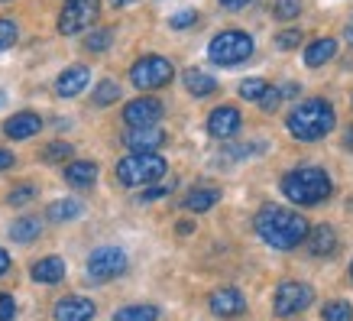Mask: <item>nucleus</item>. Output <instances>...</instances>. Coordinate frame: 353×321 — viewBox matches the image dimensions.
<instances>
[{"instance_id":"a211bd4d","label":"nucleus","mask_w":353,"mask_h":321,"mask_svg":"<svg viewBox=\"0 0 353 321\" xmlns=\"http://www.w3.org/2000/svg\"><path fill=\"white\" fill-rule=\"evenodd\" d=\"M30 276L36 279V282H43V286H55V282H62L65 279V260H59V257L36 260L32 269H30Z\"/></svg>"},{"instance_id":"a18cd8bd","label":"nucleus","mask_w":353,"mask_h":321,"mask_svg":"<svg viewBox=\"0 0 353 321\" xmlns=\"http://www.w3.org/2000/svg\"><path fill=\"white\" fill-rule=\"evenodd\" d=\"M0 104H3V91H0Z\"/></svg>"},{"instance_id":"f3484780","label":"nucleus","mask_w":353,"mask_h":321,"mask_svg":"<svg viewBox=\"0 0 353 321\" xmlns=\"http://www.w3.org/2000/svg\"><path fill=\"white\" fill-rule=\"evenodd\" d=\"M65 182L72 185V188H91L97 182V166L91 159H75L65 166Z\"/></svg>"},{"instance_id":"9d476101","label":"nucleus","mask_w":353,"mask_h":321,"mask_svg":"<svg viewBox=\"0 0 353 321\" xmlns=\"http://www.w3.org/2000/svg\"><path fill=\"white\" fill-rule=\"evenodd\" d=\"M123 120H127L130 130H139V127H159L162 120V104L156 97H137L123 107Z\"/></svg>"},{"instance_id":"0eeeda50","label":"nucleus","mask_w":353,"mask_h":321,"mask_svg":"<svg viewBox=\"0 0 353 321\" xmlns=\"http://www.w3.org/2000/svg\"><path fill=\"white\" fill-rule=\"evenodd\" d=\"M127 273V253L120 246H101L88 257V279L94 282H110Z\"/></svg>"},{"instance_id":"ddd939ff","label":"nucleus","mask_w":353,"mask_h":321,"mask_svg":"<svg viewBox=\"0 0 353 321\" xmlns=\"http://www.w3.org/2000/svg\"><path fill=\"white\" fill-rule=\"evenodd\" d=\"M162 143H165L162 127H139L123 133V146H130V153H156Z\"/></svg>"},{"instance_id":"dca6fc26","label":"nucleus","mask_w":353,"mask_h":321,"mask_svg":"<svg viewBox=\"0 0 353 321\" xmlns=\"http://www.w3.org/2000/svg\"><path fill=\"white\" fill-rule=\"evenodd\" d=\"M88 81H91V72H88L85 65H72V68H65L62 75H59L55 91H59V97H75L88 88Z\"/></svg>"},{"instance_id":"f03ea898","label":"nucleus","mask_w":353,"mask_h":321,"mask_svg":"<svg viewBox=\"0 0 353 321\" xmlns=\"http://www.w3.org/2000/svg\"><path fill=\"white\" fill-rule=\"evenodd\" d=\"M334 120H337L334 117V107L327 101L311 97V101H301V104L292 107L285 127H289L292 137L299 139H321L334 130Z\"/></svg>"},{"instance_id":"2f4dec72","label":"nucleus","mask_w":353,"mask_h":321,"mask_svg":"<svg viewBox=\"0 0 353 321\" xmlns=\"http://www.w3.org/2000/svg\"><path fill=\"white\" fill-rule=\"evenodd\" d=\"M36 198V185H17V188H10V195H7V202L10 204H26V202H32Z\"/></svg>"},{"instance_id":"a19ab883","label":"nucleus","mask_w":353,"mask_h":321,"mask_svg":"<svg viewBox=\"0 0 353 321\" xmlns=\"http://www.w3.org/2000/svg\"><path fill=\"white\" fill-rule=\"evenodd\" d=\"M7 269H10V253H7V250L0 246V276H3Z\"/></svg>"},{"instance_id":"72a5a7b5","label":"nucleus","mask_w":353,"mask_h":321,"mask_svg":"<svg viewBox=\"0 0 353 321\" xmlns=\"http://www.w3.org/2000/svg\"><path fill=\"white\" fill-rule=\"evenodd\" d=\"M299 43H301V32L299 30H285V32H279V36H276L279 49H295Z\"/></svg>"},{"instance_id":"49530a36","label":"nucleus","mask_w":353,"mask_h":321,"mask_svg":"<svg viewBox=\"0 0 353 321\" xmlns=\"http://www.w3.org/2000/svg\"><path fill=\"white\" fill-rule=\"evenodd\" d=\"M350 276H353V263H350Z\"/></svg>"},{"instance_id":"7c9ffc66","label":"nucleus","mask_w":353,"mask_h":321,"mask_svg":"<svg viewBox=\"0 0 353 321\" xmlns=\"http://www.w3.org/2000/svg\"><path fill=\"white\" fill-rule=\"evenodd\" d=\"M110 39H114V32L110 30H97V32H91V36L85 39V46L91 49V52H104V49L110 46Z\"/></svg>"},{"instance_id":"4c0bfd02","label":"nucleus","mask_w":353,"mask_h":321,"mask_svg":"<svg viewBox=\"0 0 353 321\" xmlns=\"http://www.w3.org/2000/svg\"><path fill=\"white\" fill-rule=\"evenodd\" d=\"M246 3H253V0H221V7H224V10H243Z\"/></svg>"},{"instance_id":"6e6552de","label":"nucleus","mask_w":353,"mask_h":321,"mask_svg":"<svg viewBox=\"0 0 353 321\" xmlns=\"http://www.w3.org/2000/svg\"><path fill=\"white\" fill-rule=\"evenodd\" d=\"M97 13H101V0H65L62 13H59V32L75 36L97 20Z\"/></svg>"},{"instance_id":"423d86ee","label":"nucleus","mask_w":353,"mask_h":321,"mask_svg":"<svg viewBox=\"0 0 353 321\" xmlns=\"http://www.w3.org/2000/svg\"><path fill=\"white\" fill-rule=\"evenodd\" d=\"M172 75H175V68H172V62L162 59V55H143V59L133 62V68H130V81H133V88H139V91H156V88L169 85Z\"/></svg>"},{"instance_id":"393cba45","label":"nucleus","mask_w":353,"mask_h":321,"mask_svg":"<svg viewBox=\"0 0 353 321\" xmlns=\"http://www.w3.org/2000/svg\"><path fill=\"white\" fill-rule=\"evenodd\" d=\"M159 318V309L156 305H127L114 315V321H156Z\"/></svg>"},{"instance_id":"e433bc0d","label":"nucleus","mask_w":353,"mask_h":321,"mask_svg":"<svg viewBox=\"0 0 353 321\" xmlns=\"http://www.w3.org/2000/svg\"><path fill=\"white\" fill-rule=\"evenodd\" d=\"M13 315H17V302L0 292V321H13Z\"/></svg>"},{"instance_id":"c03bdc74","label":"nucleus","mask_w":353,"mask_h":321,"mask_svg":"<svg viewBox=\"0 0 353 321\" xmlns=\"http://www.w3.org/2000/svg\"><path fill=\"white\" fill-rule=\"evenodd\" d=\"M347 39H350V46H353V20H350V26H347Z\"/></svg>"},{"instance_id":"37998d69","label":"nucleus","mask_w":353,"mask_h":321,"mask_svg":"<svg viewBox=\"0 0 353 321\" xmlns=\"http://www.w3.org/2000/svg\"><path fill=\"white\" fill-rule=\"evenodd\" d=\"M127 3H133V0H110V7H127Z\"/></svg>"},{"instance_id":"cd10ccee","label":"nucleus","mask_w":353,"mask_h":321,"mask_svg":"<svg viewBox=\"0 0 353 321\" xmlns=\"http://www.w3.org/2000/svg\"><path fill=\"white\" fill-rule=\"evenodd\" d=\"M120 97V85L117 81H101V85L94 88V104H114V101H117Z\"/></svg>"},{"instance_id":"ea45409f","label":"nucleus","mask_w":353,"mask_h":321,"mask_svg":"<svg viewBox=\"0 0 353 321\" xmlns=\"http://www.w3.org/2000/svg\"><path fill=\"white\" fill-rule=\"evenodd\" d=\"M165 192H169V188H150V192H143V198H139V202H156V198H162Z\"/></svg>"},{"instance_id":"4468645a","label":"nucleus","mask_w":353,"mask_h":321,"mask_svg":"<svg viewBox=\"0 0 353 321\" xmlns=\"http://www.w3.org/2000/svg\"><path fill=\"white\" fill-rule=\"evenodd\" d=\"M39 130H43V117L32 114V110H20V114H13V117L3 124V133L10 139H30V137H36Z\"/></svg>"},{"instance_id":"f704fd0d","label":"nucleus","mask_w":353,"mask_h":321,"mask_svg":"<svg viewBox=\"0 0 353 321\" xmlns=\"http://www.w3.org/2000/svg\"><path fill=\"white\" fill-rule=\"evenodd\" d=\"M279 101H282V91H279V88H266V95L259 97V107H263V110H276L279 107Z\"/></svg>"},{"instance_id":"c756f323","label":"nucleus","mask_w":353,"mask_h":321,"mask_svg":"<svg viewBox=\"0 0 353 321\" xmlns=\"http://www.w3.org/2000/svg\"><path fill=\"white\" fill-rule=\"evenodd\" d=\"M272 10H276L279 20H295V17L301 13V0H276Z\"/></svg>"},{"instance_id":"4be33fe9","label":"nucleus","mask_w":353,"mask_h":321,"mask_svg":"<svg viewBox=\"0 0 353 321\" xmlns=\"http://www.w3.org/2000/svg\"><path fill=\"white\" fill-rule=\"evenodd\" d=\"M81 211H85V204H81V202H75V198H62V202L49 204L46 217H49V221H55V224H65V221H75V217H81Z\"/></svg>"},{"instance_id":"79ce46f5","label":"nucleus","mask_w":353,"mask_h":321,"mask_svg":"<svg viewBox=\"0 0 353 321\" xmlns=\"http://www.w3.org/2000/svg\"><path fill=\"white\" fill-rule=\"evenodd\" d=\"M179 234H192V221H182V224H179Z\"/></svg>"},{"instance_id":"c9c22d12","label":"nucleus","mask_w":353,"mask_h":321,"mask_svg":"<svg viewBox=\"0 0 353 321\" xmlns=\"http://www.w3.org/2000/svg\"><path fill=\"white\" fill-rule=\"evenodd\" d=\"M194 23H198V13L194 10H182L172 17V26H175V30H185V26H194Z\"/></svg>"},{"instance_id":"6ab92c4d","label":"nucleus","mask_w":353,"mask_h":321,"mask_svg":"<svg viewBox=\"0 0 353 321\" xmlns=\"http://www.w3.org/2000/svg\"><path fill=\"white\" fill-rule=\"evenodd\" d=\"M305 244H308V250L314 257H331L334 250H337V234H334V227L318 224L314 231H308Z\"/></svg>"},{"instance_id":"20e7f679","label":"nucleus","mask_w":353,"mask_h":321,"mask_svg":"<svg viewBox=\"0 0 353 321\" xmlns=\"http://www.w3.org/2000/svg\"><path fill=\"white\" fill-rule=\"evenodd\" d=\"M165 159L159 153H130L127 159L117 162V182L130 185V188H139V185H152L165 175Z\"/></svg>"},{"instance_id":"58836bf2","label":"nucleus","mask_w":353,"mask_h":321,"mask_svg":"<svg viewBox=\"0 0 353 321\" xmlns=\"http://www.w3.org/2000/svg\"><path fill=\"white\" fill-rule=\"evenodd\" d=\"M10 166H13V153L0 146V172H3V169H10Z\"/></svg>"},{"instance_id":"b1692460","label":"nucleus","mask_w":353,"mask_h":321,"mask_svg":"<svg viewBox=\"0 0 353 321\" xmlns=\"http://www.w3.org/2000/svg\"><path fill=\"white\" fill-rule=\"evenodd\" d=\"M39 234H43V224H39L36 217H20V221H13V227H10V237L17 244H30V240H36Z\"/></svg>"},{"instance_id":"2eb2a0df","label":"nucleus","mask_w":353,"mask_h":321,"mask_svg":"<svg viewBox=\"0 0 353 321\" xmlns=\"http://www.w3.org/2000/svg\"><path fill=\"white\" fill-rule=\"evenodd\" d=\"M211 311L221 318H236L246 311V299L236 289H217L211 292Z\"/></svg>"},{"instance_id":"7ed1b4c3","label":"nucleus","mask_w":353,"mask_h":321,"mask_svg":"<svg viewBox=\"0 0 353 321\" xmlns=\"http://www.w3.org/2000/svg\"><path fill=\"white\" fill-rule=\"evenodd\" d=\"M331 175L324 169H314V166H305V169H295L282 179V192L285 198H292L295 204H318L331 195Z\"/></svg>"},{"instance_id":"aec40b11","label":"nucleus","mask_w":353,"mask_h":321,"mask_svg":"<svg viewBox=\"0 0 353 321\" xmlns=\"http://www.w3.org/2000/svg\"><path fill=\"white\" fill-rule=\"evenodd\" d=\"M334 55H337V43H334L331 36L314 39V43L305 46V65H311V68H318V65H324V62H331Z\"/></svg>"},{"instance_id":"f257e3e1","label":"nucleus","mask_w":353,"mask_h":321,"mask_svg":"<svg viewBox=\"0 0 353 321\" xmlns=\"http://www.w3.org/2000/svg\"><path fill=\"white\" fill-rule=\"evenodd\" d=\"M253 224H256V234L263 237L272 250H295L299 244H305V237H308V231H311L308 221H305L299 211L279 208V204L259 208Z\"/></svg>"},{"instance_id":"a878e982","label":"nucleus","mask_w":353,"mask_h":321,"mask_svg":"<svg viewBox=\"0 0 353 321\" xmlns=\"http://www.w3.org/2000/svg\"><path fill=\"white\" fill-rule=\"evenodd\" d=\"M324 321H353L350 302H327L324 305Z\"/></svg>"},{"instance_id":"412c9836","label":"nucleus","mask_w":353,"mask_h":321,"mask_svg":"<svg viewBox=\"0 0 353 321\" xmlns=\"http://www.w3.org/2000/svg\"><path fill=\"white\" fill-rule=\"evenodd\" d=\"M185 88H188V95H194V97H208L217 91V78H211L208 72H201V68H188V72H185Z\"/></svg>"},{"instance_id":"c85d7f7f","label":"nucleus","mask_w":353,"mask_h":321,"mask_svg":"<svg viewBox=\"0 0 353 321\" xmlns=\"http://www.w3.org/2000/svg\"><path fill=\"white\" fill-rule=\"evenodd\" d=\"M266 81H263V78H246L243 85H240V97H243V101H259V97L266 95Z\"/></svg>"},{"instance_id":"5701e85b","label":"nucleus","mask_w":353,"mask_h":321,"mask_svg":"<svg viewBox=\"0 0 353 321\" xmlns=\"http://www.w3.org/2000/svg\"><path fill=\"white\" fill-rule=\"evenodd\" d=\"M217 198H221V192L217 188H192V192L185 195V208L188 211H211L217 204Z\"/></svg>"},{"instance_id":"473e14b6","label":"nucleus","mask_w":353,"mask_h":321,"mask_svg":"<svg viewBox=\"0 0 353 321\" xmlns=\"http://www.w3.org/2000/svg\"><path fill=\"white\" fill-rule=\"evenodd\" d=\"M13 43H17V23L0 20V52H7Z\"/></svg>"},{"instance_id":"f8f14e48","label":"nucleus","mask_w":353,"mask_h":321,"mask_svg":"<svg viewBox=\"0 0 353 321\" xmlns=\"http://www.w3.org/2000/svg\"><path fill=\"white\" fill-rule=\"evenodd\" d=\"M240 124H243L240 110L230 107V104H224V107H217V110H211V117H208V133L217 137V139H227L240 130Z\"/></svg>"},{"instance_id":"1a4fd4ad","label":"nucleus","mask_w":353,"mask_h":321,"mask_svg":"<svg viewBox=\"0 0 353 321\" xmlns=\"http://www.w3.org/2000/svg\"><path fill=\"white\" fill-rule=\"evenodd\" d=\"M311 302H314L311 286H305V282H282V286L276 289V302H272V309H276L279 318H289V315L305 311Z\"/></svg>"},{"instance_id":"9b49d317","label":"nucleus","mask_w":353,"mask_h":321,"mask_svg":"<svg viewBox=\"0 0 353 321\" xmlns=\"http://www.w3.org/2000/svg\"><path fill=\"white\" fill-rule=\"evenodd\" d=\"M55 321H91L97 315L94 302L85 299V295H65V299L55 302Z\"/></svg>"},{"instance_id":"39448f33","label":"nucleus","mask_w":353,"mask_h":321,"mask_svg":"<svg viewBox=\"0 0 353 321\" xmlns=\"http://www.w3.org/2000/svg\"><path fill=\"white\" fill-rule=\"evenodd\" d=\"M250 55H253V36L250 32L224 30L208 43V59L214 65H240Z\"/></svg>"},{"instance_id":"bb28decb","label":"nucleus","mask_w":353,"mask_h":321,"mask_svg":"<svg viewBox=\"0 0 353 321\" xmlns=\"http://www.w3.org/2000/svg\"><path fill=\"white\" fill-rule=\"evenodd\" d=\"M72 146H68V143H62V139H55V143H49V146H46L43 150V159L46 162H65V159H72Z\"/></svg>"}]
</instances>
